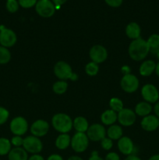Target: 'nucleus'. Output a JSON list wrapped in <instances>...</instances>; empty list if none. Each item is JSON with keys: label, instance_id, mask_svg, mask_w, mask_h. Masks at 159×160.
I'll use <instances>...</instances> for the list:
<instances>
[{"label": "nucleus", "instance_id": "f257e3e1", "mask_svg": "<svg viewBox=\"0 0 159 160\" xmlns=\"http://www.w3.org/2000/svg\"><path fill=\"white\" fill-rule=\"evenodd\" d=\"M150 52V48L147 41L144 39L139 38L132 40L129 44L128 52L132 59L135 61H141L147 57Z\"/></svg>", "mask_w": 159, "mask_h": 160}, {"label": "nucleus", "instance_id": "f03ea898", "mask_svg": "<svg viewBox=\"0 0 159 160\" xmlns=\"http://www.w3.org/2000/svg\"><path fill=\"white\" fill-rule=\"evenodd\" d=\"M52 127L62 134H67L73 128V121L71 117L65 113H56L51 119Z\"/></svg>", "mask_w": 159, "mask_h": 160}, {"label": "nucleus", "instance_id": "7ed1b4c3", "mask_svg": "<svg viewBox=\"0 0 159 160\" xmlns=\"http://www.w3.org/2000/svg\"><path fill=\"white\" fill-rule=\"evenodd\" d=\"M54 73L61 81L70 79L72 81H76L77 79V75L72 70L71 67L65 61H59L54 67Z\"/></svg>", "mask_w": 159, "mask_h": 160}, {"label": "nucleus", "instance_id": "20e7f679", "mask_svg": "<svg viewBox=\"0 0 159 160\" xmlns=\"http://www.w3.org/2000/svg\"><path fill=\"white\" fill-rule=\"evenodd\" d=\"M70 145L73 151L76 152H84L88 147L89 138L85 133L76 132L71 138Z\"/></svg>", "mask_w": 159, "mask_h": 160}, {"label": "nucleus", "instance_id": "39448f33", "mask_svg": "<svg viewBox=\"0 0 159 160\" xmlns=\"http://www.w3.org/2000/svg\"><path fill=\"white\" fill-rule=\"evenodd\" d=\"M23 147L26 152L31 154H38L43 149V144L40 138L34 135L27 136L23 138Z\"/></svg>", "mask_w": 159, "mask_h": 160}, {"label": "nucleus", "instance_id": "423d86ee", "mask_svg": "<svg viewBox=\"0 0 159 160\" xmlns=\"http://www.w3.org/2000/svg\"><path fill=\"white\" fill-rule=\"evenodd\" d=\"M36 12L44 18H48L54 15L55 6L50 0H39L36 3Z\"/></svg>", "mask_w": 159, "mask_h": 160}, {"label": "nucleus", "instance_id": "0eeeda50", "mask_svg": "<svg viewBox=\"0 0 159 160\" xmlns=\"http://www.w3.org/2000/svg\"><path fill=\"white\" fill-rule=\"evenodd\" d=\"M139 84H140V82H139L138 78L135 75L131 74V73L124 75L120 82L122 89L127 93H132L136 92L138 89Z\"/></svg>", "mask_w": 159, "mask_h": 160}, {"label": "nucleus", "instance_id": "6e6552de", "mask_svg": "<svg viewBox=\"0 0 159 160\" xmlns=\"http://www.w3.org/2000/svg\"><path fill=\"white\" fill-rule=\"evenodd\" d=\"M9 128L12 134L17 136H22L27 131L28 123L23 117H17L12 120Z\"/></svg>", "mask_w": 159, "mask_h": 160}, {"label": "nucleus", "instance_id": "1a4fd4ad", "mask_svg": "<svg viewBox=\"0 0 159 160\" xmlns=\"http://www.w3.org/2000/svg\"><path fill=\"white\" fill-rule=\"evenodd\" d=\"M141 95L145 102L148 103H156L159 99V92L157 88L151 84H147L141 89Z\"/></svg>", "mask_w": 159, "mask_h": 160}, {"label": "nucleus", "instance_id": "9d476101", "mask_svg": "<svg viewBox=\"0 0 159 160\" xmlns=\"http://www.w3.org/2000/svg\"><path fill=\"white\" fill-rule=\"evenodd\" d=\"M106 130L102 124L99 123H94L88 128L87 131V136L89 140L93 142H98L101 141L104 138H105Z\"/></svg>", "mask_w": 159, "mask_h": 160}, {"label": "nucleus", "instance_id": "9b49d317", "mask_svg": "<svg viewBox=\"0 0 159 160\" xmlns=\"http://www.w3.org/2000/svg\"><path fill=\"white\" fill-rule=\"evenodd\" d=\"M89 56L92 62L97 64L104 62L108 57L107 49L104 46L100 45H94L89 52Z\"/></svg>", "mask_w": 159, "mask_h": 160}, {"label": "nucleus", "instance_id": "f8f14e48", "mask_svg": "<svg viewBox=\"0 0 159 160\" xmlns=\"http://www.w3.org/2000/svg\"><path fill=\"white\" fill-rule=\"evenodd\" d=\"M17 41L16 33L9 28H2L0 31V44L2 46L9 48L13 46Z\"/></svg>", "mask_w": 159, "mask_h": 160}, {"label": "nucleus", "instance_id": "ddd939ff", "mask_svg": "<svg viewBox=\"0 0 159 160\" xmlns=\"http://www.w3.org/2000/svg\"><path fill=\"white\" fill-rule=\"evenodd\" d=\"M117 120H118V123L123 126H132L136 121V113L132 109L123 108L117 114Z\"/></svg>", "mask_w": 159, "mask_h": 160}, {"label": "nucleus", "instance_id": "4468645a", "mask_svg": "<svg viewBox=\"0 0 159 160\" xmlns=\"http://www.w3.org/2000/svg\"><path fill=\"white\" fill-rule=\"evenodd\" d=\"M49 131V124L44 120H37L31 126V132L34 136L37 138L43 137L48 134Z\"/></svg>", "mask_w": 159, "mask_h": 160}, {"label": "nucleus", "instance_id": "2eb2a0df", "mask_svg": "<svg viewBox=\"0 0 159 160\" xmlns=\"http://www.w3.org/2000/svg\"><path fill=\"white\" fill-rule=\"evenodd\" d=\"M140 125L144 131H154L159 128V118L154 115L146 116L142 119Z\"/></svg>", "mask_w": 159, "mask_h": 160}, {"label": "nucleus", "instance_id": "dca6fc26", "mask_svg": "<svg viewBox=\"0 0 159 160\" xmlns=\"http://www.w3.org/2000/svg\"><path fill=\"white\" fill-rule=\"evenodd\" d=\"M118 148L120 152L126 156L132 155V153L134 151V145L132 141L129 137H122L118 139Z\"/></svg>", "mask_w": 159, "mask_h": 160}, {"label": "nucleus", "instance_id": "f3484780", "mask_svg": "<svg viewBox=\"0 0 159 160\" xmlns=\"http://www.w3.org/2000/svg\"><path fill=\"white\" fill-rule=\"evenodd\" d=\"M140 27L136 22H131L128 23L126 28V34L129 38L135 40V39L140 38Z\"/></svg>", "mask_w": 159, "mask_h": 160}, {"label": "nucleus", "instance_id": "a211bd4d", "mask_svg": "<svg viewBox=\"0 0 159 160\" xmlns=\"http://www.w3.org/2000/svg\"><path fill=\"white\" fill-rule=\"evenodd\" d=\"M9 160H27L28 155L26 150L21 147H16L8 154Z\"/></svg>", "mask_w": 159, "mask_h": 160}, {"label": "nucleus", "instance_id": "6ab92c4d", "mask_svg": "<svg viewBox=\"0 0 159 160\" xmlns=\"http://www.w3.org/2000/svg\"><path fill=\"white\" fill-rule=\"evenodd\" d=\"M156 63L153 60H146L140 65L139 72L143 77H148L155 71Z\"/></svg>", "mask_w": 159, "mask_h": 160}, {"label": "nucleus", "instance_id": "aec40b11", "mask_svg": "<svg viewBox=\"0 0 159 160\" xmlns=\"http://www.w3.org/2000/svg\"><path fill=\"white\" fill-rule=\"evenodd\" d=\"M101 120L103 124L111 126L113 125L117 120V112L112 109L105 110L101 116Z\"/></svg>", "mask_w": 159, "mask_h": 160}, {"label": "nucleus", "instance_id": "412c9836", "mask_svg": "<svg viewBox=\"0 0 159 160\" xmlns=\"http://www.w3.org/2000/svg\"><path fill=\"white\" fill-rule=\"evenodd\" d=\"M152 111V106L150 103L147 102H140L138 104H137L135 107V113L140 117H146L150 115V113Z\"/></svg>", "mask_w": 159, "mask_h": 160}, {"label": "nucleus", "instance_id": "4be33fe9", "mask_svg": "<svg viewBox=\"0 0 159 160\" xmlns=\"http://www.w3.org/2000/svg\"><path fill=\"white\" fill-rule=\"evenodd\" d=\"M73 128L76 132L85 133L89 128L88 121L84 117H77L73 120Z\"/></svg>", "mask_w": 159, "mask_h": 160}, {"label": "nucleus", "instance_id": "5701e85b", "mask_svg": "<svg viewBox=\"0 0 159 160\" xmlns=\"http://www.w3.org/2000/svg\"><path fill=\"white\" fill-rule=\"evenodd\" d=\"M71 142L70 136L67 134H61L55 140V146L59 149L64 150L68 148Z\"/></svg>", "mask_w": 159, "mask_h": 160}, {"label": "nucleus", "instance_id": "b1692460", "mask_svg": "<svg viewBox=\"0 0 159 160\" xmlns=\"http://www.w3.org/2000/svg\"><path fill=\"white\" fill-rule=\"evenodd\" d=\"M107 135L112 140H118L123 137V129L119 125H111L107 131Z\"/></svg>", "mask_w": 159, "mask_h": 160}, {"label": "nucleus", "instance_id": "393cba45", "mask_svg": "<svg viewBox=\"0 0 159 160\" xmlns=\"http://www.w3.org/2000/svg\"><path fill=\"white\" fill-rule=\"evenodd\" d=\"M147 42L150 50H152L153 52L157 53L159 51V34H154L151 35Z\"/></svg>", "mask_w": 159, "mask_h": 160}, {"label": "nucleus", "instance_id": "a878e982", "mask_svg": "<svg viewBox=\"0 0 159 160\" xmlns=\"http://www.w3.org/2000/svg\"><path fill=\"white\" fill-rule=\"evenodd\" d=\"M68 88V84L65 81H56L53 84L52 90L57 95H62L65 93Z\"/></svg>", "mask_w": 159, "mask_h": 160}, {"label": "nucleus", "instance_id": "bb28decb", "mask_svg": "<svg viewBox=\"0 0 159 160\" xmlns=\"http://www.w3.org/2000/svg\"><path fill=\"white\" fill-rule=\"evenodd\" d=\"M11 142L5 138H0V156L9 154L11 148Z\"/></svg>", "mask_w": 159, "mask_h": 160}, {"label": "nucleus", "instance_id": "cd10ccee", "mask_svg": "<svg viewBox=\"0 0 159 160\" xmlns=\"http://www.w3.org/2000/svg\"><path fill=\"white\" fill-rule=\"evenodd\" d=\"M11 53L6 47L0 45V64H6L10 61Z\"/></svg>", "mask_w": 159, "mask_h": 160}, {"label": "nucleus", "instance_id": "c85d7f7f", "mask_svg": "<svg viewBox=\"0 0 159 160\" xmlns=\"http://www.w3.org/2000/svg\"><path fill=\"white\" fill-rule=\"evenodd\" d=\"M110 109L115 111V112H118L123 109V102L120 98H112L109 102Z\"/></svg>", "mask_w": 159, "mask_h": 160}, {"label": "nucleus", "instance_id": "c756f323", "mask_svg": "<svg viewBox=\"0 0 159 160\" xmlns=\"http://www.w3.org/2000/svg\"><path fill=\"white\" fill-rule=\"evenodd\" d=\"M98 71H99L98 64L95 63V62H90L86 65L85 72L87 75H89V76H95V75L98 74Z\"/></svg>", "mask_w": 159, "mask_h": 160}, {"label": "nucleus", "instance_id": "7c9ffc66", "mask_svg": "<svg viewBox=\"0 0 159 160\" xmlns=\"http://www.w3.org/2000/svg\"><path fill=\"white\" fill-rule=\"evenodd\" d=\"M6 9L9 12H16L19 9V2L17 0H7Z\"/></svg>", "mask_w": 159, "mask_h": 160}, {"label": "nucleus", "instance_id": "2f4dec72", "mask_svg": "<svg viewBox=\"0 0 159 160\" xmlns=\"http://www.w3.org/2000/svg\"><path fill=\"white\" fill-rule=\"evenodd\" d=\"M9 116V111L6 108L0 106V125H2L7 121Z\"/></svg>", "mask_w": 159, "mask_h": 160}, {"label": "nucleus", "instance_id": "473e14b6", "mask_svg": "<svg viewBox=\"0 0 159 160\" xmlns=\"http://www.w3.org/2000/svg\"><path fill=\"white\" fill-rule=\"evenodd\" d=\"M101 145L103 149L110 150L113 146V142H112V139H110L109 138H104L101 141Z\"/></svg>", "mask_w": 159, "mask_h": 160}, {"label": "nucleus", "instance_id": "72a5a7b5", "mask_svg": "<svg viewBox=\"0 0 159 160\" xmlns=\"http://www.w3.org/2000/svg\"><path fill=\"white\" fill-rule=\"evenodd\" d=\"M19 5L22 6L23 8H31L35 6L37 3V0H19Z\"/></svg>", "mask_w": 159, "mask_h": 160}, {"label": "nucleus", "instance_id": "f704fd0d", "mask_svg": "<svg viewBox=\"0 0 159 160\" xmlns=\"http://www.w3.org/2000/svg\"><path fill=\"white\" fill-rule=\"evenodd\" d=\"M23 138L21 136L15 135L12 139H11V144L16 147H20L21 145H23Z\"/></svg>", "mask_w": 159, "mask_h": 160}, {"label": "nucleus", "instance_id": "c9c22d12", "mask_svg": "<svg viewBox=\"0 0 159 160\" xmlns=\"http://www.w3.org/2000/svg\"><path fill=\"white\" fill-rule=\"evenodd\" d=\"M108 6L112 7H118L123 3V0H104Z\"/></svg>", "mask_w": 159, "mask_h": 160}, {"label": "nucleus", "instance_id": "e433bc0d", "mask_svg": "<svg viewBox=\"0 0 159 160\" xmlns=\"http://www.w3.org/2000/svg\"><path fill=\"white\" fill-rule=\"evenodd\" d=\"M104 160H120L119 156L115 152H109L105 156Z\"/></svg>", "mask_w": 159, "mask_h": 160}, {"label": "nucleus", "instance_id": "4c0bfd02", "mask_svg": "<svg viewBox=\"0 0 159 160\" xmlns=\"http://www.w3.org/2000/svg\"><path fill=\"white\" fill-rule=\"evenodd\" d=\"M88 160H104V159H102L101 156H98L97 152H94L91 154V156L89 158Z\"/></svg>", "mask_w": 159, "mask_h": 160}, {"label": "nucleus", "instance_id": "58836bf2", "mask_svg": "<svg viewBox=\"0 0 159 160\" xmlns=\"http://www.w3.org/2000/svg\"><path fill=\"white\" fill-rule=\"evenodd\" d=\"M47 160H63V158L58 154H52L48 158Z\"/></svg>", "mask_w": 159, "mask_h": 160}, {"label": "nucleus", "instance_id": "ea45409f", "mask_svg": "<svg viewBox=\"0 0 159 160\" xmlns=\"http://www.w3.org/2000/svg\"><path fill=\"white\" fill-rule=\"evenodd\" d=\"M52 1H53V3H54L55 6V9H56V8H59V6H61L62 5H63L64 3L67 1V0H52Z\"/></svg>", "mask_w": 159, "mask_h": 160}, {"label": "nucleus", "instance_id": "a19ab883", "mask_svg": "<svg viewBox=\"0 0 159 160\" xmlns=\"http://www.w3.org/2000/svg\"><path fill=\"white\" fill-rule=\"evenodd\" d=\"M27 160H45V159H44V158L42 157L41 155L34 154L33 156H31V157L28 158Z\"/></svg>", "mask_w": 159, "mask_h": 160}, {"label": "nucleus", "instance_id": "79ce46f5", "mask_svg": "<svg viewBox=\"0 0 159 160\" xmlns=\"http://www.w3.org/2000/svg\"><path fill=\"white\" fill-rule=\"evenodd\" d=\"M124 160H142V159H140V158H139L137 156H136V155H129V156H128Z\"/></svg>", "mask_w": 159, "mask_h": 160}, {"label": "nucleus", "instance_id": "37998d69", "mask_svg": "<svg viewBox=\"0 0 159 160\" xmlns=\"http://www.w3.org/2000/svg\"><path fill=\"white\" fill-rule=\"evenodd\" d=\"M154 112H155L156 117H157V118H159V101L156 102L155 106H154Z\"/></svg>", "mask_w": 159, "mask_h": 160}, {"label": "nucleus", "instance_id": "c03bdc74", "mask_svg": "<svg viewBox=\"0 0 159 160\" xmlns=\"http://www.w3.org/2000/svg\"><path fill=\"white\" fill-rule=\"evenodd\" d=\"M67 160H84L82 159V158H80V156H70V158H69Z\"/></svg>", "mask_w": 159, "mask_h": 160}, {"label": "nucleus", "instance_id": "a18cd8bd", "mask_svg": "<svg viewBox=\"0 0 159 160\" xmlns=\"http://www.w3.org/2000/svg\"><path fill=\"white\" fill-rule=\"evenodd\" d=\"M148 160H159V154L158 155H154V156H151Z\"/></svg>", "mask_w": 159, "mask_h": 160}, {"label": "nucleus", "instance_id": "49530a36", "mask_svg": "<svg viewBox=\"0 0 159 160\" xmlns=\"http://www.w3.org/2000/svg\"><path fill=\"white\" fill-rule=\"evenodd\" d=\"M155 73L159 78V62L156 64V68H155Z\"/></svg>", "mask_w": 159, "mask_h": 160}, {"label": "nucleus", "instance_id": "de8ad7c7", "mask_svg": "<svg viewBox=\"0 0 159 160\" xmlns=\"http://www.w3.org/2000/svg\"><path fill=\"white\" fill-rule=\"evenodd\" d=\"M156 54H157V59H159V51H158V52H157V53H156Z\"/></svg>", "mask_w": 159, "mask_h": 160}]
</instances>
